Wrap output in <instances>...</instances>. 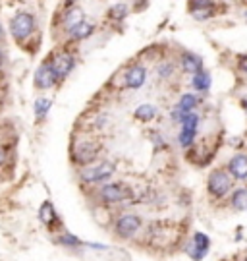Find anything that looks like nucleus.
<instances>
[{
	"mask_svg": "<svg viewBox=\"0 0 247 261\" xmlns=\"http://www.w3.org/2000/svg\"><path fill=\"white\" fill-rule=\"evenodd\" d=\"M234 188V178L230 176L226 168H214L209 178H207V192L214 199H222L232 192Z\"/></svg>",
	"mask_w": 247,
	"mask_h": 261,
	"instance_id": "nucleus-1",
	"label": "nucleus"
},
{
	"mask_svg": "<svg viewBox=\"0 0 247 261\" xmlns=\"http://www.w3.org/2000/svg\"><path fill=\"white\" fill-rule=\"evenodd\" d=\"M112 174H114V163L101 161V163L83 167L79 170V180L83 184H101L104 180H108Z\"/></svg>",
	"mask_w": 247,
	"mask_h": 261,
	"instance_id": "nucleus-2",
	"label": "nucleus"
},
{
	"mask_svg": "<svg viewBox=\"0 0 247 261\" xmlns=\"http://www.w3.org/2000/svg\"><path fill=\"white\" fill-rule=\"evenodd\" d=\"M35 16L31 12H19L10 19V33L16 41H23L35 31Z\"/></svg>",
	"mask_w": 247,
	"mask_h": 261,
	"instance_id": "nucleus-3",
	"label": "nucleus"
},
{
	"mask_svg": "<svg viewBox=\"0 0 247 261\" xmlns=\"http://www.w3.org/2000/svg\"><path fill=\"white\" fill-rule=\"evenodd\" d=\"M189 14L195 21H209L218 16V6L214 0H189Z\"/></svg>",
	"mask_w": 247,
	"mask_h": 261,
	"instance_id": "nucleus-4",
	"label": "nucleus"
},
{
	"mask_svg": "<svg viewBox=\"0 0 247 261\" xmlns=\"http://www.w3.org/2000/svg\"><path fill=\"white\" fill-rule=\"evenodd\" d=\"M129 190L122 184H116V182H108V184H102L101 190H99V199L106 205H112V203H122L124 199H128Z\"/></svg>",
	"mask_w": 247,
	"mask_h": 261,
	"instance_id": "nucleus-5",
	"label": "nucleus"
},
{
	"mask_svg": "<svg viewBox=\"0 0 247 261\" xmlns=\"http://www.w3.org/2000/svg\"><path fill=\"white\" fill-rule=\"evenodd\" d=\"M33 82H35L37 89H43V91L52 89V87L60 82V80H58V75H56V72H54V68H52V64H50V60H45L43 64L37 68Z\"/></svg>",
	"mask_w": 247,
	"mask_h": 261,
	"instance_id": "nucleus-6",
	"label": "nucleus"
},
{
	"mask_svg": "<svg viewBox=\"0 0 247 261\" xmlns=\"http://www.w3.org/2000/svg\"><path fill=\"white\" fill-rule=\"evenodd\" d=\"M139 228H141V219H139V215L133 213L120 215L116 219V223H114V230H116L120 238H131Z\"/></svg>",
	"mask_w": 247,
	"mask_h": 261,
	"instance_id": "nucleus-7",
	"label": "nucleus"
},
{
	"mask_svg": "<svg viewBox=\"0 0 247 261\" xmlns=\"http://www.w3.org/2000/svg\"><path fill=\"white\" fill-rule=\"evenodd\" d=\"M50 64L54 68L58 80H64V77L72 74V70L75 68V58H73V55L66 53V50H60V53H56L50 58Z\"/></svg>",
	"mask_w": 247,
	"mask_h": 261,
	"instance_id": "nucleus-8",
	"label": "nucleus"
},
{
	"mask_svg": "<svg viewBox=\"0 0 247 261\" xmlns=\"http://www.w3.org/2000/svg\"><path fill=\"white\" fill-rule=\"evenodd\" d=\"M97 155H99V145L95 141H81L73 151V161L81 167H87L97 159Z\"/></svg>",
	"mask_w": 247,
	"mask_h": 261,
	"instance_id": "nucleus-9",
	"label": "nucleus"
},
{
	"mask_svg": "<svg viewBox=\"0 0 247 261\" xmlns=\"http://www.w3.org/2000/svg\"><path fill=\"white\" fill-rule=\"evenodd\" d=\"M209 248H211L209 236L203 232H195L191 238V242L187 244V253H189L195 261H201L203 257L209 253Z\"/></svg>",
	"mask_w": 247,
	"mask_h": 261,
	"instance_id": "nucleus-10",
	"label": "nucleus"
},
{
	"mask_svg": "<svg viewBox=\"0 0 247 261\" xmlns=\"http://www.w3.org/2000/svg\"><path fill=\"white\" fill-rule=\"evenodd\" d=\"M197 105H199V97L195 93H183L180 97V101L178 105L174 107V111H172V120L174 122H182V118L187 114V112H193L197 109Z\"/></svg>",
	"mask_w": 247,
	"mask_h": 261,
	"instance_id": "nucleus-11",
	"label": "nucleus"
},
{
	"mask_svg": "<svg viewBox=\"0 0 247 261\" xmlns=\"http://www.w3.org/2000/svg\"><path fill=\"white\" fill-rule=\"evenodd\" d=\"M147 82V70L141 64H131L124 74V87L126 89H139Z\"/></svg>",
	"mask_w": 247,
	"mask_h": 261,
	"instance_id": "nucleus-12",
	"label": "nucleus"
},
{
	"mask_svg": "<svg viewBox=\"0 0 247 261\" xmlns=\"http://www.w3.org/2000/svg\"><path fill=\"white\" fill-rule=\"evenodd\" d=\"M226 170L234 180H247V155L245 153H236L228 161Z\"/></svg>",
	"mask_w": 247,
	"mask_h": 261,
	"instance_id": "nucleus-13",
	"label": "nucleus"
},
{
	"mask_svg": "<svg viewBox=\"0 0 247 261\" xmlns=\"http://www.w3.org/2000/svg\"><path fill=\"white\" fill-rule=\"evenodd\" d=\"M180 66L185 74H197L203 70V58L199 55H195L191 50H183L180 55Z\"/></svg>",
	"mask_w": 247,
	"mask_h": 261,
	"instance_id": "nucleus-14",
	"label": "nucleus"
},
{
	"mask_svg": "<svg viewBox=\"0 0 247 261\" xmlns=\"http://www.w3.org/2000/svg\"><path fill=\"white\" fill-rule=\"evenodd\" d=\"M83 19H85V14H83V10L79 6H70V8L64 12V16H62V28L66 31H70L73 29L77 23H81Z\"/></svg>",
	"mask_w": 247,
	"mask_h": 261,
	"instance_id": "nucleus-15",
	"label": "nucleus"
},
{
	"mask_svg": "<svg viewBox=\"0 0 247 261\" xmlns=\"http://www.w3.org/2000/svg\"><path fill=\"white\" fill-rule=\"evenodd\" d=\"M212 85V77L207 70H201L197 74H193L191 77V87L197 91V93H207Z\"/></svg>",
	"mask_w": 247,
	"mask_h": 261,
	"instance_id": "nucleus-16",
	"label": "nucleus"
},
{
	"mask_svg": "<svg viewBox=\"0 0 247 261\" xmlns=\"http://www.w3.org/2000/svg\"><path fill=\"white\" fill-rule=\"evenodd\" d=\"M68 33H70V37H72L73 41H85V39H89L93 33H95V25L83 19L81 23H77V25L73 29H70Z\"/></svg>",
	"mask_w": 247,
	"mask_h": 261,
	"instance_id": "nucleus-17",
	"label": "nucleus"
},
{
	"mask_svg": "<svg viewBox=\"0 0 247 261\" xmlns=\"http://www.w3.org/2000/svg\"><path fill=\"white\" fill-rule=\"evenodd\" d=\"M39 219H41V223L46 224V226H52V224L58 221V215L54 211V205L50 203V201H45L41 209H39Z\"/></svg>",
	"mask_w": 247,
	"mask_h": 261,
	"instance_id": "nucleus-18",
	"label": "nucleus"
},
{
	"mask_svg": "<svg viewBox=\"0 0 247 261\" xmlns=\"http://www.w3.org/2000/svg\"><path fill=\"white\" fill-rule=\"evenodd\" d=\"M158 114V109H156L155 105H139L138 109H135V112H133V116L138 118L139 122H151L155 120V116Z\"/></svg>",
	"mask_w": 247,
	"mask_h": 261,
	"instance_id": "nucleus-19",
	"label": "nucleus"
},
{
	"mask_svg": "<svg viewBox=\"0 0 247 261\" xmlns=\"http://www.w3.org/2000/svg\"><path fill=\"white\" fill-rule=\"evenodd\" d=\"M230 205L236 211H247V188H238V190L232 192Z\"/></svg>",
	"mask_w": 247,
	"mask_h": 261,
	"instance_id": "nucleus-20",
	"label": "nucleus"
},
{
	"mask_svg": "<svg viewBox=\"0 0 247 261\" xmlns=\"http://www.w3.org/2000/svg\"><path fill=\"white\" fill-rule=\"evenodd\" d=\"M128 14H129V8H128V4H124V2L112 4L108 8V12H106L108 19H112V21H124V19L128 18Z\"/></svg>",
	"mask_w": 247,
	"mask_h": 261,
	"instance_id": "nucleus-21",
	"label": "nucleus"
},
{
	"mask_svg": "<svg viewBox=\"0 0 247 261\" xmlns=\"http://www.w3.org/2000/svg\"><path fill=\"white\" fill-rule=\"evenodd\" d=\"M50 107H52V101H50V99H46V97H39V99L35 101V105H33V111H35L37 120L46 118V114H48V111H50Z\"/></svg>",
	"mask_w": 247,
	"mask_h": 261,
	"instance_id": "nucleus-22",
	"label": "nucleus"
},
{
	"mask_svg": "<svg viewBox=\"0 0 247 261\" xmlns=\"http://www.w3.org/2000/svg\"><path fill=\"white\" fill-rule=\"evenodd\" d=\"M58 242L62 244V246H83V242L79 240V238H75V236H72V234L64 232L60 238H58Z\"/></svg>",
	"mask_w": 247,
	"mask_h": 261,
	"instance_id": "nucleus-23",
	"label": "nucleus"
},
{
	"mask_svg": "<svg viewBox=\"0 0 247 261\" xmlns=\"http://www.w3.org/2000/svg\"><path fill=\"white\" fill-rule=\"evenodd\" d=\"M172 72H174V66L170 64V62H162V64L158 66V75H160L162 80L170 77V75H172Z\"/></svg>",
	"mask_w": 247,
	"mask_h": 261,
	"instance_id": "nucleus-24",
	"label": "nucleus"
},
{
	"mask_svg": "<svg viewBox=\"0 0 247 261\" xmlns=\"http://www.w3.org/2000/svg\"><path fill=\"white\" fill-rule=\"evenodd\" d=\"M236 64H238V70L241 72V74H247V53H243V55H238V58H236Z\"/></svg>",
	"mask_w": 247,
	"mask_h": 261,
	"instance_id": "nucleus-25",
	"label": "nucleus"
},
{
	"mask_svg": "<svg viewBox=\"0 0 247 261\" xmlns=\"http://www.w3.org/2000/svg\"><path fill=\"white\" fill-rule=\"evenodd\" d=\"M6 163V149L4 147H0V167Z\"/></svg>",
	"mask_w": 247,
	"mask_h": 261,
	"instance_id": "nucleus-26",
	"label": "nucleus"
},
{
	"mask_svg": "<svg viewBox=\"0 0 247 261\" xmlns=\"http://www.w3.org/2000/svg\"><path fill=\"white\" fill-rule=\"evenodd\" d=\"M239 105H241V109L247 112V95H243V97L239 99Z\"/></svg>",
	"mask_w": 247,
	"mask_h": 261,
	"instance_id": "nucleus-27",
	"label": "nucleus"
},
{
	"mask_svg": "<svg viewBox=\"0 0 247 261\" xmlns=\"http://www.w3.org/2000/svg\"><path fill=\"white\" fill-rule=\"evenodd\" d=\"M4 60H6V56H4V50H0V68L4 66Z\"/></svg>",
	"mask_w": 247,
	"mask_h": 261,
	"instance_id": "nucleus-28",
	"label": "nucleus"
},
{
	"mask_svg": "<svg viewBox=\"0 0 247 261\" xmlns=\"http://www.w3.org/2000/svg\"><path fill=\"white\" fill-rule=\"evenodd\" d=\"M243 19H245V21H247V10H245V12H243Z\"/></svg>",
	"mask_w": 247,
	"mask_h": 261,
	"instance_id": "nucleus-29",
	"label": "nucleus"
},
{
	"mask_svg": "<svg viewBox=\"0 0 247 261\" xmlns=\"http://www.w3.org/2000/svg\"><path fill=\"white\" fill-rule=\"evenodd\" d=\"M0 39H2V25H0Z\"/></svg>",
	"mask_w": 247,
	"mask_h": 261,
	"instance_id": "nucleus-30",
	"label": "nucleus"
},
{
	"mask_svg": "<svg viewBox=\"0 0 247 261\" xmlns=\"http://www.w3.org/2000/svg\"><path fill=\"white\" fill-rule=\"evenodd\" d=\"M66 2H68V4H72V2H73V0H66Z\"/></svg>",
	"mask_w": 247,
	"mask_h": 261,
	"instance_id": "nucleus-31",
	"label": "nucleus"
},
{
	"mask_svg": "<svg viewBox=\"0 0 247 261\" xmlns=\"http://www.w3.org/2000/svg\"><path fill=\"white\" fill-rule=\"evenodd\" d=\"M243 261H247V257H245V259H243Z\"/></svg>",
	"mask_w": 247,
	"mask_h": 261,
	"instance_id": "nucleus-32",
	"label": "nucleus"
},
{
	"mask_svg": "<svg viewBox=\"0 0 247 261\" xmlns=\"http://www.w3.org/2000/svg\"><path fill=\"white\" fill-rule=\"evenodd\" d=\"M143 2H145V0H143Z\"/></svg>",
	"mask_w": 247,
	"mask_h": 261,
	"instance_id": "nucleus-33",
	"label": "nucleus"
}]
</instances>
